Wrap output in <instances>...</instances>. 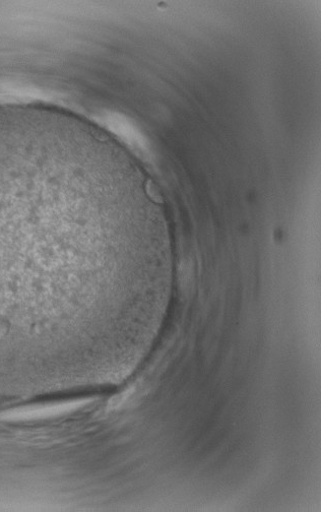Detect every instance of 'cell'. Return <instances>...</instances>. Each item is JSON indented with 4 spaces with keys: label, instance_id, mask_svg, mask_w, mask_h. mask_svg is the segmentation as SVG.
I'll return each instance as SVG.
<instances>
[{
    "label": "cell",
    "instance_id": "obj_1",
    "mask_svg": "<svg viewBox=\"0 0 321 512\" xmlns=\"http://www.w3.org/2000/svg\"><path fill=\"white\" fill-rule=\"evenodd\" d=\"M151 258L132 188L98 149L45 120L0 118V288L139 278Z\"/></svg>",
    "mask_w": 321,
    "mask_h": 512
}]
</instances>
